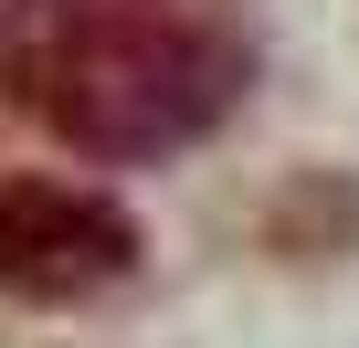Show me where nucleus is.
Here are the masks:
<instances>
[{"instance_id":"1","label":"nucleus","mask_w":359,"mask_h":348,"mask_svg":"<svg viewBox=\"0 0 359 348\" xmlns=\"http://www.w3.org/2000/svg\"><path fill=\"white\" fill-rule=\"evenodd\" d=\"M243 95V43L201 11H85L43 43L32 64V106L43 127L95 158V169H137V158H169L233 116Z\"/></svg>"},{"instance_id":"2","label":"nucleus","mask_w":359,"mask_h":348,"mask_svg":"<svg viewBox=\"0 0 359 348\" xmlns=\"http://www.w3.org/2000/svg\"><path fill=\"white\" fill-rule=\"evenodd\" d=\"M137 274L127 201L85 180H0V295L22 306H85Z\"/></svg>"}]
</instances>
